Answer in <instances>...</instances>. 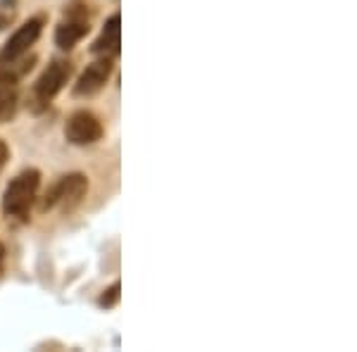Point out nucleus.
I'll list each match as a JSON object with an SVG mask.
<instances>
[{
    "label": "nucleus",
    "instance_id": "3",
    "mask_svg": "<svg viewBox=\"0 0 357 352\" xmlns=\"http://www.w3.org/2000/svg\"><path fill=\"white\" fill-rule=\"evenodd\" d=\"M72 72H74V67L69 60L50 62V65L45 67V72L38 77V82L33 84V102H36L38 107H48V102L65 89Z\"/></svg>",
    "mask_w": 357,
    "mask_h": 352
},
{
    "label": "nucleus",
    "instance_id": "9",
    "mask_svg": "<svg viewBox=\"0 0 357 352\" xmlns=\"http://www.w3.org/2000/svg\"><path fill=\"white\" fill-rule=\"evenodd\" d=\"M17 107H20L17 91L10 89V86H3V89H0V124L10 122L17 114Z\"/></svg>",
    "mask_w": 357,
    "mask_h": 352
},
{
    "label": "nucleus",
    "instance_id": "11",
    "mask_svg": "<svg viewBox=\"0 0 357 352\" xmlns=\"http://www.w3.org/2000/svg\"><path fill=\"white\" fill-rule=\"evenodd\" d=\"M8 160H10V148H8V143H5V141H0V169L8 164Z\"/></svg>",
    "mask_w": 357,
    "mask_h": 352
},
{
    "label": "nucleus",
    "instance_id": "10",
    "mask_svg": "<svg viewBox=\"0 0 357 352\" xmlns=\"http://www.w3.org/2000/svg\"><path fill=\"white\" fill-rule=\"evenodd\" d=\"M119 296H122V286H119V281H114L110 288H105V291H102L98 305H100V307H105V309H110V307H114V305L119 303Z\"/></svg>",
    "mask_w": 357,
    "mask_h": 352
},
{
    "label": "nucleus",
    "instance_id": "6",
    "mask_svg": "<svg viewBox=\"0 0 357 352\" xmlns=\"http://www.w3.org/2000/svg\"><path fill=\"white\" fill-rule=\"evenodd\" d=\"M110 74H112V60L102 55L100 60L91 62V65L82 72V77H79L77 86H74V95H79V98L96 95L98 91H100L102 86L107 84Z\"/></svg>",
    "mask_w": 357,
    "mask_h": 352
},
{
    "label": "nucleus",
    "instance_id": "8",
    "mask_svg": "<svg viewBox=\"0 0 357 352\" xmlns=\"http://www.w3.org/2000/svg\"><path fill=\"white\" fill-rule=\"evenodd\" d=\"M91 31L89 20H79V17H65L60 26L55 29V43L60 45L62 50H72L86 33Z\"/></svg>",
    "mask_w": 357,
    "mask_h": 352
},
{
    "label": "nucleus",
    "instance_id": "4",
    "mask_svg": "<svg viewBox=\"0 0 357 352\" xmlns=\"http://www.w3.org/2000/svg\"><path fill=\"white\" fill-rule=\"evenodd\" d=\"M102 134H105L102 122L93 112H86V109L74 112L65 124V136L72 146H93L100 141Z\"/></svg>",
    "mask_w": 357,
    "mask_h": 352
},
{
    "label": "nucleus",
    "instance_id": "5",
    "mask_svg": "<svg viewBox=\"0 0 357 352\" xmlns=\"http://www.w3.org/2000/svg\"><path fill=\"white\" fill-rule=\"evenodd\" d=\"M41 31H43V17H33V20L24 22V24H22L13 36L5 41L3 50H0V62L22 60V57L29 53V48L38 41Z\"/></svg>",
    "mask_w": 357,
    "mask_h": 352
},
{
    "label": "nucleus",
    "instance_id": "1",
    "mask_svg": "<svg viewBox=\"0 0 357 352\" xmlns=\"http://www.w3.org/2000/svg\"><path fill=\"white\" fill-rule=\"evenodd\" d=\"M38 188H41V171L24 169L8 183L3 193V212L8 217L26 219L31 205L36 203Z\"/></svg>",
    "mask_w": 357,
    "mask_h": 352
},
{
    "label": "nucleus",
    "instance_id": "2",
    "mask_svg": "<svg viewBox=\"0 0 357 352\" xmlns=\"http://www.w3.org/2000/svg\"><path fill=\"white\" fill-rule=\"evenodd\" d=\"M89 193V178L84 174H67L55 183L53 188H48V193L41 200V212L50 210H62V212H72L74 207L82 205V200Z\"/></svg>",
    "mask_w": 357,
    "mask_h": 352
},
{
    "label": "nucleus",
    "instance_id": "7",
    "mask_svg": "<svg viewBox=\"0 0 357 352\" xmlns=\"http://www.w3.org/2000/svg\"><path fill=\"white\" fill-rule=\"evenodd\" d=\"M119 45H122V17L112 15L110 20L105 22V26H102L98 41L91 45V50H93L96 55L110 57L119 53Z\"/></svg>",
    "mask_w": 357,
    "mask_h": 352
},
{
    "label": "nucleus",
    "instance_id": "12",
    "mask_svg": "<svg viewBox=\"0 0 357 352\" xmlns=\"http://www.w3.org/2000/svg\"><path fill=\"white\" fill-rule=\"evenodd\" d=\"M3 259H5V247L0 245V267H3Z\"/></svg>",
    "mask_w": 357,
    "mask_h": 352
}]
</instances>
